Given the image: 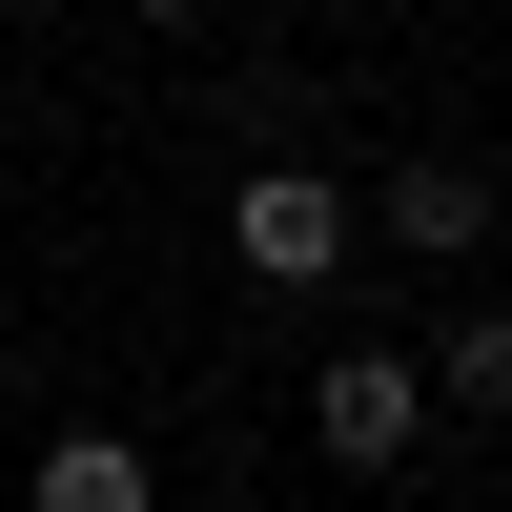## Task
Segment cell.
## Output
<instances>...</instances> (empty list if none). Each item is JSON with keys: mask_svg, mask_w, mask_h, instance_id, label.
Returning <instances> with one entry per match:
<instances>
[{"mask_svg": "<svg viewBox=\"0 0 512 512\" xmlns=\"http://www.w3.org/2000/svg\"><path fill=\"white\" fill-rule=\"evenodd\" d=\"M431 410H492V431H512V308H451V349H431Z\"/></svg>", "mask_w": 512, "mask_h": 512, "instance_id": "5", "label": "cell"}, {"mask_svg": "<svg viewBox=\"0 0 512 512\" xmlns=\"http://www.w3.org/2000/svg\"><path fill=\"white\" fill-rule=\"evenodd\" d=\"M349 246H369V205L328 185V164H246V185H226V267L246 287H328Z\"/></svg>", "mask_w": 512, "mask_h": 512, "instance_id": "1", "label": "cell"}, {"mask_svg": "<svg viewBox=\"0 0 512 512\" xmlns=\"http://www.w3.org/2000/svg\"><path fill=\"white\" fill-rule=\"evenodd\" d=\"M123 21H205V0H123Z\"/></svg>", "mask_w": 512, "mask_h": 512, "instance_id": "6", "label": "cell"}, {"mask_svg": "<svg viewBox=\"0 0 512 512\" xmlns=\"http://www.w3.org/2000/svg\"><path fill=\"white\" fill-rule=\"evenodd\" d=\"M21 512H164V451H123V431H62L21 472Z\"/></svg>", "mask_w": 512, "mask_h": 512, "instance_id": "4", "label": "cell"}, {"mask_svg": "<svg viewBox=\"0 0 512 512\" xmlns=\"http://www.w3.org/2000/svg\"><path fill=\"white\" fill-rule=\"evenodd\" d=\"M349 205L410 246V267H472V246H492V164H472V144H410L390 185H349Z\"/></svg>", "mask_w": 512, "mask_h": 512, "instance_id": "3", "label": "cell"}, {"mask_svg": "<svg viewBox=\"0 0 512 512\" xmlns=\"http://www.w3.org/2000/svg\"><path fill=\"white\" fill-rule=\"evenodd\" d=\"M410 431H431V369L410 349H328L308 369V451L328 472H410Z\"/></svg>", "mask_w": 512, "mask_h": 512, "instance_id": "2", "label": "cell"}]
</instances>
